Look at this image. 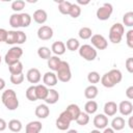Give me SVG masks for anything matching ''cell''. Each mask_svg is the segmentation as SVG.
<instances>
[{
	"label": "cell",
	"mask_w": 133,
	"mask_h": 133,
	"mask_svg": "<svg viewBox=\"0 0 133 133\" xmlns=\"http://www.w3.org/2000/svg\"><path fill=\"white\" fill-rule=\"evenodd\" d=\"M123 79V75L122 72L117 69H112L109 72L105 73L102 77H101V83L104 87L107 88H112L113 86H115L117 83H119Z\"/></svg>",
	"instance_id": "6da1fadb"
},
{
	"label": "cell",
	"mask_w": 133,
	"mask_h": 133,
	"mask_svg": "<svg viewBox=\"0 0 133 133\" xmlns=\"http://www.w3.org/2000/svg\"><path fill=\"white\" fill-rule=\"evenodd\" d=\"M1 101L3 105L8 109V110H16L19 107V100L17 97V94L14 89H5L2 92L1 96Z\"/></svg>",
	"instance_id": "7a4b0ae2"
},
{
	"label": "cell",
	"mask_w": 133,
	"mask_h": 133,
	"mask_svg": "<svg viewBox=\"0 0 133 133\" xmlns=\"http://www.w3.org/2000/svg\"><path fill=\"white\" fill-rule=\"evenodd\" d=\"M125 33V27L121 23L113 24L109 29V41L112 44H119Z\"/></svg>",
	"instance_id": "3957f363"
},
{
	"label": "cell",
	"mask_w": 133,
	"mask_h": 133,
	"mask_svg": "<svg viewBox=\"0 0 133 133\" xmlns=\"http://www.w3.org/2000/svg\"><path fill=\"white\" fill-rule=\"evenodd\" d=\"M56 77L59 81L63 82V83H66L71 80L72 78V72H71V68H70V64L64 61V60H61L57 71H56Z\"/></svg>",
	"instance_id": "277c9868"
},
{
	"label": "cell",
	"mask_w": 133,
	"mask_h": 133,
	"mask_svg": "<svg viewBox=\"0 0 133 133\" xmlns=\"http://www.w3.org/2000/svg\"><path fill=\"white\" fill-rule=\"evenodd\" d=\"M22 55H23V50H22V48L17 47V46L11 47V48L6 52V54H5V56H4V61H5V63L9 66V65H11V64H14V63L20 61V58H21Z\"/></svg>",
	"instance_id": "5b68a950"
},
{
	"label": "cell",
	"mask_w": 133,
	"mask_h": 133,
	"mask_svg": "<svg viewBox=\"0 0 133 133\" xmlns=\"http://www.w3.org/2000/svg\"><path fill=\"white\" fill-rule=\"evenodd\" d=\"M79 55L86 61H92L97 58V50L91 45H82L78 49Z\"/></svg>",
	"instance_id": "8992f818"
},
{
	"label": "cell",
	"mask_w": 133,
	"mask_h": 133,
	"mask_svg": "<svg viewBox=\"0 0 133 133\" xmlns=\"http://www.w3.org/2000/svg\"><path fill=\"white\" fill-rule=\"evenodd\" d=\"M71 122H72L71 116H70L69 113L64 110V111H62V112L59 114V116L57 117L55 124H56L57 129H59V130H61V131H65V130L69 129V127H70V125H71Z\"/></svg>",
	"instance_id": "52a82bcc"
},
{
	"label": "cell",
	"mask_w": 133,
	"mask_h": 133,
	"mask_svg": "<svg viewBox=\"0 0 133 133\" xmlns=\"http://www.w3.org/2000/svg\"><path fill=\"white\" fill-rule=\"evenodd\" d=\"M113 11V7L110 3H104L101 7H99L97 9V18L101 21H106L110 18V16L112 15Z\"/></svg>",
	"instance_id": "ba28073f"
},
{
	"label": "cell",
	"mask_w": 133,
	"mask_h": 133,
	"mask_svg": "<svg viewBox=\"0 0 133 133\" xmlns=\"http://www.w3.org/2000/svg\"><path fill=\"white\" fill-rule=\"evenodd\" d=\"M90 42L92 47L97 50H105L108 47V42L102 34H92Z\"/></svg>",
	"instance_id": "9c48e42d"
},
{
	"label": "cell",
	"mask_w": 133,
	"mask_h": 133,
	"mask_svg": "<svg viewBox=\"0 0 133 133\" xmlns=\"http://www.w3.org/2000/svg\"><path fill=\"white\" fill-rule=\"evenodd\" d=\"M53 36V29L50 26L43 25L37 30V37L42 41H49Z\"/></svg>",
	"instance_id": "30bf717a"
},
{
	"label": "cell",
	"mask_w": 133,
	"mask_h": 133,
	"mask_svg": "<svg viewBox=\"0 0 133 133\" xmlns=\"http://www.w3.org/2000/svg\"><path fill=\"white\" fill-rule=\"evenodd\" d=\"M117 110L121 112L122 115H125V116H128L132 113L133 111V104L128 101V100H125V101H122L118 106H117Z\"/></svg>",
	"instance_id": "8fae6325"
},
{
	"label": "cell",
	"mask_w": 133,
	"mask_h": 133,
	"mask_svg": "<svg viewBox=\"0 0 133 133\" xmlns=\"http://www.w3.org/2000/svg\"><path fill=\"white\" fill-rule=\"evenodd\" d=\"M26 78L27 80L30 82V83H38L42 79V75H41V72L38 69L36 68H32V69H29L27 74H26Z\"/></svg>",
	"instance_id": "7c38bea8"
},
{
	"label": "cell",
	"mask_w": 133,
	"mask_h": 133,
	"mask_svg": "<svg viewBox=\"0 0 133 133\" xmlns=\"http://www.w3.org/2000/svg\"><path fill=\"white\" fill-rule=\"evenodd\" d=\"M94 126H95L98 130L105 129V128L108 126V117H107L105 114H103V113L97 114V115L94 117Z\"/></svg>",
	"instance_id": "4fadbf2b"
},
{
	"label": "cell",
	"mask_w": 133,
	"mask_h": 133,
	"mask_svg": "<svg viewBox=\"0 0 133 133\" xmlns=\"http://www.w3.org/2000/svg\"><path fill=\"white\" fill-rule=\"evenodd\" d=\"M57 81H58V79L54 72H47L43 76V82H44V85H46V86H50V87L55 86L57 84Z\"/></svg>",
	"instance_id": "5bb4252c"
},
{
	"label": "cell",
	"mask_w": 133,
	"mask_h": 133,
	"mask_svg": "<svg viewBox=\"0 0 133 133\" xmlns=\"http://www.w3.org/2000/svg\"><path fill=\"white\" fill-rule=\"evenodd\" d=\"M43 128V125L38 121L29 122L25 127V133H39Z\"/></svg>",
	"instance_id": "9a60e30c"
},
{
	"label": "cell",
	"mask_w": 133,
	"mask_h": 133,
	"mask_svg": "<svg viewBox=\"0 0 133 133\" xmlns=\"http://www.w3.org/2000/svg\"><path fill=\"white\" fill-rule=\"evenodd\" d=\"M103 109H104V114L106 116H113L117 112V105L115 102L109 101V102L105 103Z\"/></svg>",
	"instance_id": "2e32d148"
},
{
	"label": "cell",
	"mask_w": 133,
	"mask_h": 133,
	"mask_svg": "<svg viewBox=\"0 0 133 133\" xmlns=\"http://www.w3.org/2000/svg\"><path fill=\"white\" fill-rule=\"evenodd\" d=\"M65 45L63 42L61 41H57L55 43L52 44V47H51V52H53L56 56H59V55H62L65 53Z\"/></svg>",
	"instance_id": "e0dca14e"
},
{
	"label": "cell",
	"mask_w": 133,
	"mask_h": 133,
	"mask_svg": "<svg viewBox=\"0 0 133 133\" xmlns=\"http://www.w3.org/2000/svg\"><path fill=\"white\" fill-rule=\"evenodd\" d=\"M34 113L38 118H46L50 114V109L46 104H39L36 106Z\"/></svg>",
	"instance_id": "ac0fdd59"
},
{
	"label": "cell",
	"mask_w": 133,
	"mask_h": 133,
	"mask_svg": "<svg viewBox=\"0 0 133 133\" xmlns=\"http://www.w3.org/2000/svg\"><path fill=\"white\" fill-rule=\"evenodd\" d=\"M32 17H33L34 22L37 24H44L48 19V15H47L46 10H44V9H36L33 12Z\"/></svg>",
	"instance_id": "d6986e66"
},
{
	"label": "cell",
	"mask_w": 133,
	"mask_h": 133,
	"mask_svg": "<svg viewBox=\"0 0 133 133\" xmlns=\"http://www.w3.org/2000/svg\"><path fill=\"white\" fill-rule=\"evenodd\" d=\"M59 100V94L56 89H53V88H50L48 90V95L46 97V99L44 100L47 104H55L57 103Z\"/></svg>",
	"instance_id": "ffe728a7"
},
{
	"label": "cell",
	"mask_w": 133,
	"mask_h": 133,
	"mask_svg": "<svg viewBox=\"0 0 133 133\" xmlns=\"http://www.w3.org/2000/svg\"><path fill=\"white\" fill-rule=\"evenodd\" d=\"M65 111L69 113V115L71 116L72 121H76L77 117L79 116L80 112H81V110H80V108H79V106H78L77 104H70V105L66 107Z\"/></svg>",
	"instance_id": "44dd1931"
},
{
	"label": "cell",
	"mask_w": 133,
	"mask_h": 133,
	"mask_svg": "<svg viewBox=\"0 0 133 133\" xmlns=\"http://www.w3.org/2000/svg\"><path fill=\"white\" fill-rule=\"evenodd\" d=\"M48 90H49V88L44 84L35 85V94H36L37 100H45L48 95Z\"/></svg>",
	"instance_id": "7402d4cb"
},
{
	"label": "cell",
	"mask_w": 133,
	"mask_h": 133,
	"mask_svg": "<svg viewBox=\"0 0 133 133\" xmlns=\"http://www.w3.org/2000/svg\"><path fill=\"white\" fill-rule=\"evenodd\" d=\"M99 94V89L96 85H89L84 90V97L88 100H94Z\"/></svg>",
	"instance_id": "603a6c76"
},
{
	"label": "cell",
	"mask_w": 133,
	"mask_h": 133,
	"mask_svg": "<svg viewBox=\"0 0 133 133\" xmlns=\"http://www.w3.org/2000/svg\"><path fill=\"white\" fill-rule=\"evenodd\" d=\"M125 119L122 116H116L111 122V128L114 131H121L125 128Z\"/></svg>",
	"instance_id": "cb8c5ba5"
},
{
	"label": "cell",
	"mask_w": 133,
	"mask_h": 133,
	"mask_svg": "<svg viewBox=\"0 0 133 133\" xmlns=\"http://www.w3.org/2000/svg\"><path fill=\"white\" fill-rule=\"evenodd\" d=\"M61 62V59L58 57V56H51L49 59H48V68L52 71V72H56L59 64Z\"/></svg>",
	"instance_id": "d4e9b609"
},
{
	"label": "cell",
	"mask_w": 133,
	"mask_h": 133,
	"mask_svg": "<svg viewBox=\"0 0 133 133\" xmlns=\"http://www.w3.org/2000/svg\"><path fill=\"white\" fill-rule=\"evenodd\" d=\"M98 110V103L94 100H89L84 105V112L87 114H94Z\"/></svg>",
	"instance_id": "484cf974"
},
{
	"label": "cell",
	"mask_w": 133,
	"mask_h": 133,
	"mask_svg": "<svg viewBox=\"0 0 133 133\" xmlns=\"http://www.w3.org/2000/svg\"><path fill=\"white\" fill-rule=\"evenodd\" d=\"M71 6H72V3L70 1L61 0V1L58 2V10L62 15H69L70 9H71Z\"/></svg>",
	"instance_id": "4316f807"
},
{
	"label": "cell",
	"mask_w": 133,
	"mask_h": 133,
	"mask_svg": "<svg viewBox=\"0 0 133 133\" xmlns=\"http://www.w3.org/2000/svg\"><path fill=\"white\" fill-rule=\"evenodd\" d=\"M7 127H8V129L11 132H20L22 130V128H23L22 123L19 119H11V121H9L8 124H7Z\"/></svg>",
	"instance_id": "83f0119b"
},
{
	"label": "cell",
	"mask_w": 133,
	"mask_h": 133,
	"mask_svg": "<svg viewBox=\"0 0 133 133\" xmlns=\"http://www.w3.org/2000/svg\"><path fill=\"white\" fill-rule=\"evenodd\" d=\"M51 50L48 48V47H46V46H43V47H39L38 49H37V55H38V57L39 58H42V59H49L50 57H51Z\"/></svg>",
	"instance_id": "f1b7e54d"
},
{
	"label": "cell",
	"mask_w": 133,
	"mask_h": 133,
	"mask_svg": "<svg viewBox=\"0 0 133 133\" xmlns=\"http://www.w3.org/2000/svg\"><path fill=\"white\" fill-rule=\"evenodd\" d=\"M9 73L10 75H18V74H22L23 73V63L21 61H18L11 65L8 66Z\"/></svg>",
	"instance_id": "f546056e"
},
{
	"label": "cell",
	"mask_w": 133,
	"mask_h": 133,
	"mask_svg": "<svg viewBox=\"0 0 133 133\" xmlns=\"http://www.w3.org/2000/svg\"><path fill=\"white\" fill-rule=\"evenodd\" d=\"M80 47V44H79V41L75 37H71L66 41V44H65V48H68L70 51H76L78 50Z\"/></svg>",
	"instance_id": "4dcf8cb0"
},
{
	"label": "cell",
	"mask_w": 133,
	"mask_h": 133,
	"mask_svg": "<svg viewBox=\"0 0 133 133\" xmlns=\"http://www.w3.org/2000/svg\"><path fill=\"white\" fill-rule=\"evenodd\" d=\"M9 25L12 28H19L21 27V19H20V14H12L9 17Z\"/></svg>",
	"instance_id": "1f68e13d"
},
{
	"label": "cell",
	"mask_w": 133,
	"mask_h": 133,
	"mask_svg": "<svg viewBox=\"0 0 133 133\" xmlns=\"http://www.w3.org/2000/svg\"><path fill=\"white\" fill-rule=\"evenodd\" d=\"M78 35L80 38L82 39H88L91 37L92 35V30L89 28V27H82L79 29V32H78Z\"/></svg>",
	"instance_id": "d6a6232c"
},
{
	"label": "cell",
	"mask_w": 133,
	"mask_h": 133,
	"mask_svg": "<svg viewBox=\"0 0 133 133\" xmlns=\"http://www.w3.org/2000/svg\"><path fill=\"white\" fill-rule=\"evenodd\" d=\"M20 19H21V27H23V28L28 27L31 23V16L27 12L20 14Z\"/></svg>",
	"instance_id": "836d02e7"
},
{
	"label": "cell",
	"mask_w": 133,
	"mask_h": 133,
	"mask_svg": "<svg viewBox=\"0 0 133 133\" xmlns=\"http://www.w3.org/2000/svg\"><path fill=\"white\" fill-rule=\"evenodd\" d=\"M88 122H89V114H87L86 112H82L81 111L79 116L76 119V123L79 126H85V125L88 124Z\"/></svg>",
	"instance_id": "e575fe53"
},
{
	"label": "cell",
	"mask_w": 133,
	"mask_h": 133,
	"mask_svg": "<svg viewBox=\"0 0 133 133\" xmlns=\"http://www.w3.org/2000/svg\"><path fill=\"white\" fill-rule=\"evenodd\" d=\"M80 15H81V7L78 4H76V3H72V6H71V9H70L69 16H71L74 19H76Z\"/></svg>",
	"instance_id": "d590c367"
},
{
	"label": "cell",
	"mask_w": 133,
	"mask_h": 133,
	"mask_svg": "<svg viewBox=\"0 0 133 133\" xmlns=\"http://www.w3.org/2000/svg\"><path fill=\"white\" fill-rule=\"evenodd\" d=\"M101 77H100V74L96 71H92V72H89L88 75H87V80L89 83H91V85H95L96 83H98L100 81Z\"/></svg>",
	"instance_id": "8d00e7d4"
},
{
	"label": "cell",
	"mask_w": 133,
	"mask_h": 133,
	"mask_svg": "<svg viewBox=\"0 0 133 133\" xmlns=\"http://www.w3.org/2000/svg\"><path fill=\"white\" fill-rule=\"evenodd\" d=\"M26 98L31 102H34L37 100L36 94H35V85H31L26 89Z\"/></svg>",
	"instance_id": "74e56055"
},
{
	"label": "cell",
	"mask_w": 133,
	"mask_h": 133,
	"mask_svg": "<svg viewBox=\"0 0 133 133\" xmlns=\"http://www.w3.org/2000/svg\"><path fill=\"white\" fill-rule=\"evenodd\" d=\"M123 23L127 27H132L133 26V12L132 11H128V12H126L124 15Z\"/></svg>",
	"instance_id": "f35d334b"
},
{
	"label": "cell",
	"mask_w": 133,
	"mask_h": 133,
	"mask_svg": "<svg viewBox=\"0 0 133 133\" xmlns=\"http://www.w3.org/2000/svg\"><path fill=\"white\" fill-rule=\"evenodd\" d=\"M5 43L8 45L17 44V31H15V30L7 31V37H6Z\"/></svg>",
	"instance_id": "ab89813d"
},
{
	"label": "cell",
	"mask_w": 133,
	"mask_h": 133,
	"mask_svg": "<svg viewBox=\"0 0 133 133\" xmlns=\"http://www.w3.org/2000/svg\"><path fill=\"white\" fill-rule=\"evenodd\" d=\"M25 7V1L23 0H16L11 3V9L18 14V11H21Z\"/></svg>",
	"instance_id": "60d3db41"
},
{
	"label": "cell",
	"mask_w": 133,
	"mask_h": 133,
	"mask_svg": "<svg viewBox=\"0 0 133 133\" xmlns=\"http://www.w3.org/2000/svg\"><path fill=\"white\" fill-rule=\"evenodd\" d=\"M24 81V74H18V75H10V82L12 84L19 85L21 83H23Z\"/></svg>",
	"instance_id": "b9f144b4"
},
{
	"label": "cell",
	"mask_w": 133,
	"mask_h": 133,
	"mask_svg": "<svg viewBox=\"0 0 133 133\" xmlns=\"http://www.w3.org/2000/svg\"><path fill=\"white\" fill-rule=\"evenodd\" d=\"M26 39H27L26 33H24L22 30H17V44L22 45L26 42Z\"/></svg>",
	"instance_id": "7bdbcfd3"
},
{
	"label": "cell",
	"mask_w": 133,
	"mask_h": 133,
	"mask_svg": "<svg viewBox=\"0 0 133 133\" xmlns=\"http://www.w3.org/2000/svg\"><path fill=\"white\" fill-rule=\"evenodd\" d=\"M126 43L128 45L129 48H133V30L130 29L127 33H126Z\"/></svg>",
	"instance_id": "ee69618b"
},
{
	"label": "cell",
	"mask_w": 133,
	"mask_h": 133,
	"mask_svg": "<svg viewBox=\"0 0 133 133\" xmlns=\"http://www.w3.org/2000/svg\"><path fill=\"white\" fill-rule=\"evenodd\" d=\"M125 65H126V69L129 73H133V58L132 57L127 58V60L125 62Z\"/></svg>",
	"instance_id": "f6af8a7d"
},
{
	"label": "cell",
	"mask_w": 133,
	"mask_h": 133,
	"mask_svg": "<svg viewBox=\"0 0 133 133\" xmlns=\"http://www.w3.org/2000/svg\"><path fill=\"white\" fill-rule=\"evenodd\" d=\"M7 37V30L4 28H0V42H5Z\"/></svg>",
	"instance_id": "bcb514c9"
},
{
	"label": "cell",
	"mask_w": 133,
	"mask_h": 133,
	"mask_svg": "<svg viewBox=\"0 0 133 133\" xmlns=\"http://www.w3.org/2000/svg\"><path fill=\"white\" fill-rule=\"evenodd\" d=\"M126 97H127L129 100H132V99H133V86H129V87L126 89Z\"/></svg>",
	"instance_id": "7dc6e473"
},
{
	"label": "cell",
	"mask_w": 133,
	"mask_h": 133,
	"mask_svg": "<svg viewBox=\"0 0 133 133\" xmlns=\"http://www.w3.org/2000/svg\"><path fill=\"white\" fill-rule=\"evenodd\" d=\"M6 128H7V124H6V122H5L3 118L0 117V132L4 131Z\"/></svg>",
	"instance_id": "c3c4849f"
},
{
	"label": "cell",
	"mask_w": 133,
	"mask_h": 133,
	"mask_svg": "<svg viewBox=\"0 0 133 133\" xmlns=\"http://www.w3.org/2000/svg\"><path fill=\"white\" fill-rule=\"evenodd\" d=\"M103 133H115V131L112 129V128H105L104 129V131H103Z\"/></svg>",
	"instance_id": "681fc988"
},
{
	"label": "cell",
	"mask_w": 133,
	"mask_h": 133,
	"mask_svg": "<svg viewBox=\"0 0 133 133\" xmlns=\"http://www.w3.org/2000/svg\"><path fill=\"white\" fill-rule=\"evenodd\" d=\"M4 87H5V81L2 78H0V91L2 89H4Z\"/></svg>",
	"instance_id": "f907efd6"
},
{
	"label": "cell",
	"mask_w": 133,
	"mask_h": 133,
	"mask_svg": "<svg viewBox=\"0 0 133 133\" xmlns=\"http://www.w3.org/2000/svg\"><path fill=\"white\" fill-rule=\"evenodd\" d=\"M133 117L132 116H130L129 117V122H128V125H129V127H130V129H133Z\"/></svg>",
	"instance_id": "816d5d0a"
},
{
	"label": "cell",
	"mask_w": 133,
	"mask_h": 133,
	"mask_svg": "<svg viewBox=\"0 0 133 133\" xmlns=\"http://www.w3.org/2000/svg\"><path fill=\"white\" fill-rule=\"evenodd\" d=\"M77 3H78V4H81V5H86V4L89 3V1H85V2H83V1H81V0H78Z\"/></svg>",
	"instance_id": "f5cc1de1"
},
{
	"label": "cell",
	"mask_w": 133,
	"mask_h": 133,
	"mask_svg": "<svg viewBox=\"0 0 133 133\" xmlns=\"http://www.w3.org/2000/svg\"><path fill=\"white\" fill-rule=\"evenodd\" d=\"M89 133H101V131L98 130V129H95V130H91Z\"/></svg>",
	"instance_id": "db71d44e"
},
{
	"label": "cell",
	"mask_w": 133,
	"mask_h": 133,
	"mask_svg": "<svg viewBox=\"0 0 133 133\" xmlns=\"http://www.w3.org/2000/svg\"><path fill=\"white\" fill-rule=\"evenodd\" d=\"M66 133H78V132H77V130H75V129H72V130H69Z\"/></svg>",
	"instance_id": "11a10c76"
},
{
	"label": "cell",
	"mask_w": 133,
	"mask_h": 133,
	"mask_svg": "<svg viewBox=\"0 0 133 133\" xmlns=\"http://www.w3.org/2000/svg\"><path fill=\"white\" fill-rule=\"evenodd\" d=\"M0 64H1V55H0Z\"/></svg>",
	"instance_id": "9f6ffc18"
}]
</instances>
